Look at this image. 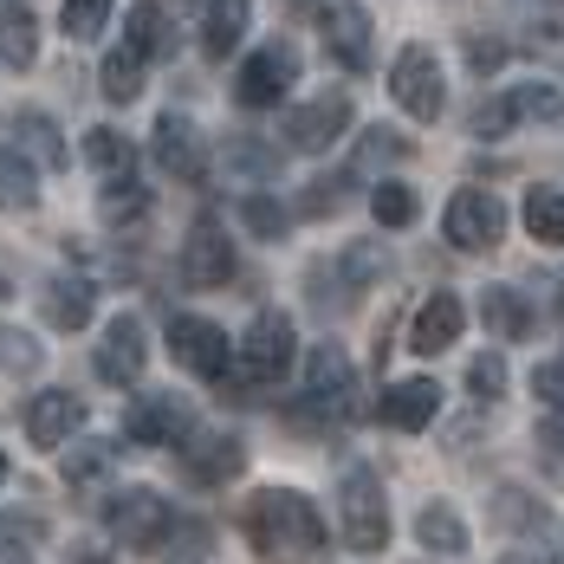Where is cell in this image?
I'll list each match as a JSON object with an SVG mask.
<instances>
[{"instance_id":"12","label":"cell","mask_w":564,"mask_h":564,"mask_svg":"<svg viewBox=\"0 0 564 564\" xmlns=\"http://www.w3.org/2000/svg\"><path fill=\"white\" fill-rule=\"evenodd\" d=\"M78 422H85V402L72 390H40L26 402V442L33 448H65L78 435Z\"/></svg>"},{"instance_id":"6","label":"cell","mask_w":564,"mask_h":564,"mask_svg":"<svg viewBox=\"0 0 564 564\" xmlns=\"http://www.w3.org/2000/svg\"><path fill=\"white\" fill-rule=\"evenodd\" d=\"M390 98L415 117V123H435V117H442V105H448L442 58L429 53V46H402V53H395V65H390Z\"/></svg>"},{"instance_id":"44","label":"cell","mask_w":564,"mask_h":564,"mask_svg":"<svg viewBox=\"0 0 564 564\" xmlns=\"http://www.w3.org/2000/svg\"><path fill=\"white\" fill-rule=\"evenodd\" d=\"M0 487H7V454H0Z\"/></svg>"},{"instance_id":"21","label":"cell","mask_w":564,"mask_h":564,"mask_svg":"<svg viewBox=\"0 0 564 564\" xmlns=\"http://www.w3.org/2000/svg\"><path fill=\"white\" fill-rule=\"evenodd\" d=\"M40 202V175H33V163L20 156V143H0V208L7 215H26Z\"/></svg>"},{"instance_id":"36","label":"cell","mask_w":564,"mask_h":564,"mask_svg":"<svg viewBox=\"0 0 564 564\" xmlns=\"http://www.w3.org/2000/svg\"><path fill=\"white\" fill-rule=\"evenodd\" d=\"M512 98H519V117H539V123H558V117H564L558 85H539V78H532V85H519Z\"/></svg>"},{"instance_id":"9","label":"cell","mask_w":564,"mask_h":564,"mask_svg":"<svg viewBox=\"0 0 564 564\" xmlns=\"http://www.w3.org/2000/svg\"><path fill=\"white\" fill-rule=\"evenodd\" d=\"M344 130H350V98L344 91H318L312 105H299V111L285 117V143L299 156H325Z\"/></svg>"},{"instance_id":"15","label":"cell","mask_w":564,"mask_h":564,"mask_svg":"<svg viewBox=\"0 0 564 564\" xmlns=\"http://www.w3.org/2000/svg\"><path fill=\"white\" fill-rule=\"evenodd\" d=\"M377 415H383L390 429H402V435L429 429V422L442 415V390H435V377H402V383H390Z\"/></svg>"},{"instance_id":"43","label":"cell","mask_w":564,"mask_h":564,"mask_svg":"<svg viewBox=\"0 0 564 564\" xmlns=\"http://www.w3.org/2000/svg\"><path fill=\"white\" fill-rule=\"evenodd\" d=\"M0 564H33L26 552H13V545H0Z\"/></svg>"},{"instance_id":"28","label":"cell","mask_w":564,"mask_h":564,"mask_svg":"<svg viewBox=\"0 0 564 564\" xmlns=\"http://www.w3.org/2000/svg\"><path fill=\"white\" fill-rule=\"evenodd\" d=\"M98 91H105L111 105H130V98L143 91V53H130V46H117V53H105V72H98Z\"/></svg>"},{"instance_id":"38","label":"cell","mask_w":564,"mask_h":564,"mask_svg":"<svg viewBox=\"0 0 564 564\" xmlns=\"http://www.w3.org/2000/svg\"><path fill=\"white\" fill-rule=\"evenodd\" d=\"M123 215H143V188H137L130 175H111V188H105V221H123Z\"/></svg>"},{"instance_id":"32","label":"cell","mask_w":564,"mask_h":564,"mask_svg":"<svg viewBox=\"0 0 564 564\" xmlns=\"http://www.w3.org/2000/svg\"><path fill=\"white\" fill-rule=\"evenodd\" d=\"M105 20H111V0H65V7H58L65 40H98V33H105Z\"/></svg>"},{"instance_id":"25","label":"cell","mask_w":564,"mask_h":564,"mask_svg":"<svg viewBox=\"0 0 564 564\" xmlns=\"http://www.w3.org/2000/svg\"><path fill=\"white\" fill-rule=\"evenodd\" d=\"M525 234L539 247H564V188H525Z\"/></svg>"},{"instance_id":"14","label":"cell","mask_w":564,"mask_h":564,"mask_svg":"<svg viewBox=\"0 0 564 564\" xmlns=\"http://www.w3.org/2000/svg\"><path fill=\"white\" fill-rule=\"evenodd\" d=\"M460 325H467V305H460L454 292H435V299H422V312L409 318V350L442 357L448 344H460Z\"/></svg>"},{"instance_id":"24","label":"cell","mask_w":564,"mask_h":564,"mask_svg":"<svg viewBox=\"0 0 564 564\" xmlns=\"http://www.w3.org/2000/svg\"><path fill=\"white\" fill-rule=\"evenodd\" d=\"M123 46H130V53H143V58L170 53V20H163V7H156V0H137V7L123 13Z\"/></svg>"},{"instance_id":"42","label":"cell","mask_w":564,"mask_h":564,"mask_svg":"<svg viewBox=\"0 0 564 564\" xmlns=\"http://www.w3.org/2000/svg\"><path fill=\"white\" fill-rule=\"evenodd\" d=\"M325 208H338V188H332V182H312V195H305V215H325Z\"/></svg>"},{"instance_id":"35","label":"cell","mask_w":564,"mask_h":564,"mask_svg":"<svg viewBox=\"0 0 564 564\" xmlns=\"http://www.w3.org/2000/svg\"><path fill=\"white\" fill-rule=\"evenodd\" d=\"M512 123H519V98L500 91V98H487V105L474 111V137H487V143H494V137H507Z\"/></svg>"},{"instance_id":"39","label":"cell","mask_w":564,"mask_h":564,"mask_svg":"<svg viewBox=\"0 0 564 564\" xmlns=\"http://www.w3.org/2000/svg\"><path fill=\"white\" fill-rule=\"evenodd\" d=\"M532 395H539L552 415H564V357H552V364L532 370Z\"/></svg>"},{"instance_id":"26","label":"cell","mask_w":564,"mask_h":564,"mask_svg":"<svg viewBox=\"0 0 564 564\" xmlns=\"http://www.w3.org/2000/svg\"><path fill=\"white\" fill-rule=\"evenodd\" d=\"M85 163H91V170H105V175H130L137 150H130V137H123V130L91 123V130H85Z\"/></svg>"},{"instance_id":"37","label":"cell","mask_w":564,"mask_h":564,"mask_svg":"<svg viewBox=\"0 0 564 564\" xmlns=\"http://www.w3.org/2000/svg\"><path fill=\"white\" fill-rule=\"evenodd\" d=\"M467 390L480 395V402H494V395L507 390V364H500V357H474V364H467Z\"/></svg>"},{"instance_id":"33","label":"cell","mask_w":564,"mask_h":564,"mask_svg":"<svg viewBox=\"0 0 564 564\" xmlns=\"http://www.w3.org/2000/svg\"><path fill=\"white\" fill-rule=\"evenodd\" d=\"M202 448L208 454H188V467H195L202 480H227V474H240V442H234V435H208Z\"/></svg>"},{"instance_id":"10","label":"cell","mask_w":564,"mask_h":564,"mask_svg":"<svg viewBox=\"0 0 564 564\" xmlns=\"http://www.w3.org/2000/svg\"><path fill=\"white\" fill-rule=\"evenodd\" d=\"M91 364H98V377L117 383V390H123V383H137V377H143V364H150V338H143V325H137L130 312H117L111 325H105V344H98V357H91Z\"/></svg>"},{"instance_id":"40","label":"cell","mask_w":564,"mask_h":564,"mask_svg":"<svg viewBox=\"0 0 564 564\" xmlns=\"http://www.w3.org/2000/svg\"><path fill=\"white\" fill-rule=\"evenodd\" d=\"M33 364H40L33 338H20V332H0V370H33Z\"/></svg>"},{"instance_id":"20","label":"cell","mask_w":564,"mask_h":564,"mask_svg":"<svg viewBox=\"0 0 564 564\" xmlns=\"http://www.w3.org/2000/svg\"><path fill=\"white\" fill-rule=\"evenodd\" d=\"M415 539L429 545V552H442V558H460L467 552V525H460V512L448 500H429V507L415 512Z\"/></svg>"},{"instance_id":"31","label":"cell","mask_w":564,"mask_h":564,"mask_svg":"<svg viewBox=\"0 0 564 564\" xmlns=\"http://www.w3.org/2000/svg\"><path fill=\"white\" fill-rule=\"evenodd\" d=\"M370 215H377V227H415L422 202H415V188H409V182H377Z\"/></svg>"},{"instance_id":"16","label":"cell","mask_w":564,"mask_h":564,"mask_svg":"<svg viewBox=\"0 0 564 564\" xmlns=\"http://www.w3.org/2000/svg\"><path fill=\"white\" fill-rule=\"evenodd\" d=\"M318 33H325V46H332L338 65H350V72H364V65H370V13H364V7L332 0V7H325V20H318Z\"/></svg>"},{"instance_id":"2","label":"cell","mask_w":564,"mask_h":564,"mask_svg":"<svg viewBox=\"0 0 564 564\" xmlns=\"http://www.w3.org/2000/svg\"><path fill=\"white\" fill-rule=\"evenodd\" d=\"M170 350H175V364L188 377H202V383H227L234 364H240V344H227L221 325L215 318H195V312H175L170 318Z\"/></svg>"},{"instance_id":"22","label":"cell","mask_w":564,"mask_h":564,"mask_svg":"<svg viewBox=\"0 0 564 564\" xmlns=\"http://www.w3.org/2000/svg\"><path fill=\"white\" fill-rule=\"evenodd\" d=\"M480 318H487V332L500 344H519L525 325H532V312H525V299H519L512 285H487V292H480Z\"/></svg>"},{"instance_id":"34","label":"cell","mask_w":564,"mask_h":564,"mask_svg":"<svg viewBox=\"0 0 564 564\" xmlns=\"http://www.w3.org/2000/svg\"><path fill=\"white\" fill-rule=\"evenodd\" d=\"M240 221L253 227L260 240H280L285 234V208L273 202V195H240Z\"/></svg>"},{"instance_id":"5","label":"cell","mask_w":564,"mask_h":564,"mask_svg":"<svg viewBox=\"0 0 564 564\" xmlns=\"http://www.w3.org/2000/svg\"><path fill=\"white\" fill-rule=\"evenodd\" d=\"M170 532H175V512L156 487H123V494H111V539L123 552H156Z\"/></svg>"},{"instance_id":"7","label":"cell","mask_w":564,"mask_h":564,"mask_svg":"<svg viewBox=\"0 0 564 564\" xmlns=\"http://www.w3.org/2000/svg\"><path fill=\"white\" fill-rule=\"evenodd\" d=\"M442 234H448L460 253H487V247H500V234H507V208H500V195H487V188H454L448 215H442Z\"/></svg>"},{"instance_id":"17","label":"cell","mask_w":564,"mask_h":564,"mask_svg":"<svg viewBox=\"0 0 564 564\" xmlns=\"http://www.w3.org/2000/svg\"><path fill=\"white\" fill-rule=\"evenodd\" d=\"M350 357H344L338 344H312V357H305V395L312 402H344L350 395Z\"/></svg>"},{"instance_id":"3","label":"cell","mask_w":564,"mask_h":564,"mask_svg":"<svg viewBox=\"0 0 564 564\" xmlns=\"http://www.w3.org/2000/svg\"><path fill=\"white\" fill-rule=\"evenodd\" d=\"M338 519L350 552H383L390 545V500H383V480L370 467H350L338 487Z\"/></svg>"},{"instance_id":"29","label":"cell","mask_w":564,"mask_h":564,"mask_svg":"<svg viewBox=\"0 0 564 564\" xmlns=\"http://www.w3.org/2000/svg\"><path fill=\"white\" fill-rule=\"evenodd\" d=\"M33 58H40V26H33V13H0V65L26 72Z\"/></svg>"},{"instance_id":"23","label":"cell","mask_w":564,"mask_h":564,"mask_svg":"<svg viewBox=\"0 0 564 564\" xmlns=\"http://www.w3.org/2000/svg\"><path fill=\"white\" fill-rule=\"evenodd\" d=\"M156 163H163V170L170 175H195L202 170V150H195V123H188V117H163V123H156Z\"/></svg>"},{"instance_id":"18","label":"cell","mask_w":564,"mask_h":564,"mask_svg":"<svg viewBox=\"0 0 564 564\" xmlns=\"http://www.w3.org/2000/svg\"><path fill=\"white\" fill-rule=\"evenodd\" d=\"M247 33V0H208L202 7V53L208 58H227Z\"/></svg>"},{"instance_id":"47","label":"cell","mask_w":564,"mask_h":564,"mask_svg":"<svg viewBox=\"0 0 564 564\" xmlns=\"http://www.w3.org/2000/svg\"><path fill=\"white\" fill-rule=\"evenodd\" d=\"M78 564H91V558H78Z\"/></svg>"},{"instance_id":"30","label":"cell","mask_w":564,"mask_h":564,"mask_svg":"<svg viewBox=\"0 0 564 564\" xmlns=\"http://www.w3.org/2000/svg\"><path fill=\"white\" fill-rule=\"evenodd\" d=\"M13 137H26V150H33L46 170H65V143H58V123L46 111H20L13 117Z\"/></svg>"},{"instance_id":"46","label":"cell","mask_w":564,"mask_h":564,"mask_svg":"<svg viewBox=\"0 0 564 564\" xmlns=\"http://www.w3.org/2000/svg\"><path fill=\"white\" fill-rule=\"evenodd\" d=\"M0 299H7V280H0Z\"/></svg>"},{"instance_id":"19","label":"cell","mask_w":564,"mask_h":564,"mask_svg":"<svg viewBox=\"0 0 564 564\" xmlns=\"http://www.w3.org/2000/svg\"><path fill=\"white\" fill-rule=\"evenodd\" d=\"M91 312H98L91 280H53V285H46V318H53L58 332H85V325H91Z\"/></svg>"},{"instance_id":"4","label":"cell","mask_w":564,"mask_h":564,"mask_svg":"<svg viewBox=\"0 0 564 564\" xmlns=\"http://www.w3.org/2000/svg\"><path fill=\"white\" fill-rule=\"evenodd\" d=\"M285 370H292V318H285V312H260V318L247 325V338H240L234 377H240L247 390H267V383H280Z\"/></svg>"},{"instance_id":"11","label":"cell","mask_w":564,"mask_h":564,"mask_svg":"<svg viewBox=\"0 0 564 564\" xmlns=\"http://www.w3.org/2000/svg\"><path fill=\"white\" fill-rule=\"evenodd\" d=\"M182 280L188 285H227L234 280V240L221 221H195V234L182 240Z\"/></svg>"},{"instance_id":"45","label":"cell","mask_w":564,"mask_h":564,"mask_svg":"<svg viewBox=\"0 0 564 564\" xmlns=\"http://www.w3.org/2000/svg\"><path fill=\"white\" fill-rule=\"evenodd\" d=\"M558 318H564V285H558Z\"/></svg>"},{"instance_id":"13","label":"cell","mask_w":564,"mask_h":564,"mask_svg":"<svg viewBox=\"0 0 564 564\" xmlns=\"http://www.w3.org/2000/svg\"><path fill=\"white\" fill-rule=\"evenodd\" d=\"M182 429H188V415H182L175 395H137V402L123 409V435H130L137 448H175Z\"/></svg>"},{"instance_id":"41","label":"cell","mask_w":564,"mask_h":564,"mask_svg":"<svg viewBox=\"0 0 564 564\" xmlns=\"http://www.w3.org/2000/svg\"><path fill=\"white\" fill-rule=\"evenodd\" d=\"M500 58H507V46H500V40H474V46H467V65H474V72H494Z\"/></svg>"},{"instance_id":"27","label":"cell","mask_w":564,"mask_h":564,"mask_svg":"<svg viewBox=\"0 0 564 564\" xmlns=\"http://www.w3.org/2000/svg\"><path fill=\"white\" fill-rule=\"evenodd\" d=\"M117 474V448L111 442H78V448L65 454V487H98V480H111Z\"/></svg>"},{"instance_id":"8","label":"cell","mask_w":564,"mask_h":564,"mask_svg":"<svg viewBox=\"0 0 564 564\" xmlns=\"http://www.w3.org/2000/svg\"><path fill=\"white\" fill-rule=\"evenodd\" d=\"M292 78H299V53L273 40V46H260V53L240 65V78H234V98L247 105V111H273L285 91H292Z\"/></svg>"},{"instance_id":"1","label":"cell","mask_w":564,"mask_h":564,"mask_svg":"<svg viewBox=\"0 0 564 564\" xmlns=\"http://www.w3.org/2000/svg\"><path fill=\"white\" fill-rule=\"evenodd\" d=\"M247 539H253V552L267 564H305L325 545V519H318V507H312L305 494L267 487V494H253V507H247Z\"/></svg>"}]
</instances>
